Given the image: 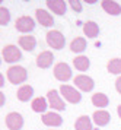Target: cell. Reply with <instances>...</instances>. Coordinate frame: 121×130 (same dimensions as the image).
<instances>
[{"label":"cell","instance_id":"obj_1","mask_svg":"<svg viewBox=\"0 0 121 130\" xmlns=\"http://www.w3.org/2000/svg\"><path fill=\"white\" fill-rule=\"evenodd\" d=\"M7 79L9 82L13 83V85H18V83H22L26 80L28 77V73H26V69L22 67V66H10L7 69Z\"/></svg>","mask_w":121,"mask_h":130},{"label":"cell","instance_id":"obj_2","mask_svg":"<svg viewBox=\"0 0 121 130\" xmlns=\"http://www.w3.org/2000/svg\"><path fill=\"white\" fill-rule=\"evenodd\" d=\"M47 44L53 47L54 50H61L64 47V44H66V40H64V35L57 29H53V31H48L47 32Z\"/></svg>","mask_w":121,"mask_h":130},{"label":"cell","instance_id":"obj_3","mask_svg":"<svg viewBox=\"0 0 121 130\" xmlns=\"http://www.w3.org/2000/svg\"><path fill=\"white\" fill-rule=\"evenodd\" d=\"M2 57L6 63H15V61H19L22 59V53L21 50L16 47V45H5L3 50H2Z\"/></svg>","mask_w":121,"mask_h":130},{"label":"cell","instance_id":"obj_4","mask_svg":"<svg viewBox=\"0 0 121 130\" xmlns=\"http://www.w3.org/2000/svg\"><path fill=\"white\" fill-rule=\"evenodd\" d=\"M60 92L64 96V100H67L72 104H77L82 100V94L79 91H76V88L70 86V85H61L60 86Z\"/></svg>","mask_w":121,"mask_h":130},{"label":"cell","instance_id":"obj_5","mask_svg":"<svg viewBox=\"0 0 121 130\" xmlns=\"http://www.w3.org/2000/svg\"><path fill=\"white\" fill-rule=\"evenodd\" d=\"M54 76L60 82L69 80L70 77H72V69H70V66L67 63H64V61L57 63V64L54 66Z\"/></svg>","mask_w":121,"mask_h":130},{"label":"cell","instance_id":"obj_6","mask_svg":"<svg viewBox=\"0 0 121 130\" xmlns=\"http://www.w3.org/2000/svg\"><path fill=\"white\" fill-rule=\"evenodd\" d=\"M7 129L10 130H21L23 126V117L19 112H9L5 118Z\"/></svg>","mask_w":121,"mask_h":130},{"label":"cell","instance_id":"obj_7","mask_svg":"<svg viewBox=\"0 0 121 130\" xmlns=\"http://www.w3.org/2000/svg\"><path fill=\"white\" fill-rule=\"evenodd\" d=\"M15 26H16V29L19 31V32H31V31H34L35 28V21L31 16H21V18L16 19V24H15Z\"/></svg>","mask_w":121,"mask_h":130},{"label":"cell","instance_id":"obj_8","mask_svg":"<svg viewBox=\"0 0 121 130\" xmlns=\"http://www.w3.org/2000/svg\"><path fill=\"white\" fill-rule=\"evenodd\" d=\"M75 85L80 89V91H83V92H89V91L93 89L95 82H93L92 77L86 76V75H77V76L75 77Z\"/></svg>","mask_w":121,"mask_h":130},{"label":"cell","instance_id":"obj_9","mask_svg":"<svg viewBox=\"0 0 121 130\" xmlns=\"http://www.w3.org/2000/svg\"><path fill=\"white\" fill-rule=\"evenodd\" d=\"M47 101H48V105L53 107L54 110H58V111H63L66 105H64V101L60 98V94H58L57 91H48V94H47Z\"/></svg>","mask_w":121,"mask_h":130},{"label":"cell","instance_id":"obj_10","mask_svg":"<svg viewBox=\"0 0 121 130\" xmlns=\"http://www.w3.org/2000/svg\"><path fill=\"white\" fill-rule=\"evenodd\" d=\"M53 61H54V56H53V53L48 51V50L40 53L38 57H37V66L41 67V69H48V67L53 64Z\"/></svg>","mask_w":121,"mask_h":130},{"label":"cell","instance_id":"obj_11","mask_svg":"<svg viewBox=\"0 0 121 130\" xmlns=\"http://www.w3.org/2000/svg\"><path fill=\"white\" fill-rule=\"evenodd\" d=\"M35 18L38 21V24H41L42 26H53V24H54L53 15L50 12L44 10V9H37L35 10Z\"/></svg>","mask_w":121,"mask_h":130},{"label":"cell","instance_id":"obj_12","mask_svg":"<svg viewBox=\"0 0 121 130\" xmlns=\"http://www.w3.org/2000/svg\"><path fill=\"white\" fill-rule=\"evenodd\" d=\"M42 123L45 124V126H53V127H58V126H61L63 123V118L60 114L57 112H45L44 114V117H42Z\"/></svg>","mask_w":121,"mask_h":130},{"label":"cell","instance_id":"obj_13","mask_svg":"<svg viewBox=\"0 0 121 130\" xmlns=\"http://www.w3.org/2000/svg\"><path fill=\"white\" fill-rule=\"evenodd\" d=\"M47 7L50 10H53L56 15H60V16L64 15L66 9H67L66 2H63V0H47Z\"/></svg>","mask_w":121,"mask_h":130},{"label":"cell","instance_id":"obj_14","mask_svg":"<svg viewBox=\"0 0 121 130\" xmlns=\"http://www.w3.org/2000/svg\"><path fill=\"white\" fill-rule=\"evenodd\" d=\"M101 6H102V9H104L107 13L114 15V16H117V15L121 13V6L117 2H114V0H104V2L101 3Z\"/></svg>","mask_w":121,"mask_h":130},{"label":"cell","instance_id":"obj_15","mask_svg":"<svg viewBox=\"0 0 121 130\" xmlns=\"http://www.w3.org/2000/svg\"><path fill=\"white\" fill-rule=\"evenodd\" d=\"M19 45L25 51H34V48L37 47V40L34 35H22L19 38Z\"/></svg>","mask_w":121,"mask_h":130},{"label":"cell","instance_id":"obj_16","mask_svg":"<svg viewBox=\"0 0 121 130\" xmlns=\"http://www.w3.org/2000/svg\"><path fill=\"white\" fill-rule=\"evenodd\" d=\"M110 112L105 111V110H99V111H95L93 112V121L96 126L99 127H102V126H107V124L110 123Z\"/></svg>","mask_w":121,"mask_h":130},{"label":"cell","instance_id":"obj_17","mask_svg":"<svg viewBox=\"0 0 121 130\" xmlns=\"http://www.w3.org/2000/svg\"><path fill=\"white\" fill-rule=\"evenodd\" d=\"M83 32H85V35L88 38H95V37L99 34V26L96 22H93V21H88L83 24Z\"/></svg>","mask_w":121,"mask_h":130},{"label":"cell","instance_id":"obj_18","mask_svg":"<svg viewBox=\"0 0 121 130\" xmlns=\"http://www.w3.org/2000/svg\"><path fill=\"white\" fill-rule=\"evenodd\" d=\"M18 100L22 101V102H26V101H29V98L34 95V89H32V86H29V85H22L21 88L18 89Z\"/></svg>","mask_w":121,"mask_h":130},{"label":"cell","instance_id":"obj_19","mask_svg":"<svg viewBox=\"0 0 121 130\" xmlns=\"http://www.w3.org/2000/svg\"><path fill=\"white\" fill-rule=\"evenodd\" d=\"M73 66H75L77 70L85 72V70H88V69H89L91 61H89V59H88L86 56H77V57H75V59H73Z\"/></svg>","mask_w":121,"mask_h":130},{"label":"cell","instance_id":"obj_20","mask_svg":"<svg viewBox=\"0 0 121 130\" xmlns=\"http://www.w3.org/2000/svg\"><path fill=\"white\" fill-rule=\"evenodd\" d=\"M85 48H86V40L83 38V37H77L75 38L72 44H70V50L73 51V53H82V51H85Z\"/></svg>","mask_w":121,"mask_h":130},{"label":"cell","instance_id":"obj_21","mask_svg":"<svg viewBox=\"0 0 121 130\" xmlns=\"http://www.w3.org/2000/svg\"><path fill=\"white\" fill-rule=\"evenodd\" d=\"M31 107H32V110L35 112H44L47 110V107H48V101L45 98H42V96H38V98H35L32 101Z\"/></svg>","mask_w":121,"mask_h":130},{"label":"cell","instance_id":"obj_22","mask_svg":"<svg viewBox=\"0 0 121 130\" xmlns=\"http://www.w3.org/2000/svg\"><path fill=\"white\" fill-rule=\"evenodd\" d=\"M76 130H92V123L88 116H80V117L76 120L75 124Z\"/></svg>","mask_w":121,"mask_h":130},{"label":"cell","instance_id":"obj_23","mask_svg":"<svg viewBox=\"0 0 121 130\" xmlns=\"http://www.w3.org/2000/svg\"><path fill=\"white\" fill-rule=\"evenodd\" d=\"M92 104L95 107H98V108H104V107L108 105V96L105 94H101V92L93 94L92 95Z\"/></svg>","mask_w":121,"mask_h":130},{"label":"cell","instance_id":"obj_24","mask_svg":"<svg viewBox=\"0 0 121 130\" xmlns=\"http://www.w3.org/2000/svg\"><path fill=\"white\" fill-rule=\"evenodd\" d=\"M107 69L112 75H120L121 73V59H111L107 64Z\"/></svg>","mask_w":121,"mask_h":130},{"label":"cell","instance_id":"obj_25","mask_svg":"<svg viewBox=\"0 0 121 130\" xmlns=\"http://www.w3.org/2000/svg\"><path fill=\"white\" fill-rule=\"evenodd\" d=\"M10 21V13L5 6L0 7V25H7Z\"/></svg>","mask_w":121,"mask_h":130},{"label":"cell","instance_id":"obj_26","mask_svg":"<svg viewBox=\"0 0 121 130\" xmlns=\"http://www.w3.org/2000/svg\"><path fill=\"white\" fill-rule=\"evenodd\" d=\"M70 6H72V9H73L76 13L82 12V3L79 0H70Z\"/></svg>","mask_w":121,"mask_h":130},{"label":"cell","instance_id":"obj_27","mask_svg":"<svg viewBox=\"0 0 121 130\" xmlns=\"http://www.w3.org/2000/svg\"><path fill=\"white\" fill-rule=\"evenodd\" d=\"M115 89H117V92H120V94H121V76L117 77V80H115Z\"/></svg>","mask_w":121,"mask_h":130},{"label":"cell","instance_id":"obj_28","mask_svg":"<svg viewBox=\"0 0 121 130\" xmlns=\"http://www.w3.org/2000/svg\"><path fill=\"white\" fill-rule=\"evenodd\" d=\"M117 111H118V116L121 117V105H118V108H117Z\"/></svg>","mask_w":121,"mask_h":130}]
</instances>
